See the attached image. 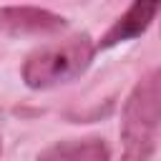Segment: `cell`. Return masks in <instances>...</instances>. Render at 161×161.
I'll use <instances>...</instances> for the list:
<instances>
[{
    "label": "cell",
    "instance_id": "obj_1",
    "mask_svg": "<svg viewBox=\"0 0 161 161\" xmlns=\"http://www.w3.org/2000/svg\"><path fill=\"white\" fill-rule=\"evenodd\" d=\"M161 123V70L151 68L131 91L121 116V161H151Z\"/></svg>",
    "mask_w": 161,
    "mask_h": 161
},
{
    "label": "cell",
    "instance_id": "obj_4",
    "mask_svg": "<svg viewBox=\"0 0 161 161\" xmlns=\"http://www.w3.org/2000/svg\"><path fill=\"white\" fill-rule=\"evenodd\" d=\"M158 10H161L158 3L136 0V3L106 30V35H103L101 43L96 45V50H98V48L106 50V48H113V45H118V43H126V40H133V38L143 35V33L148 30V25L153 23V18H156Z\"/></svg>",
    "mask_w": 161,
    "mask_h": 161
},
{
    "label": "cell",
    "instance_id": "obj_3",
    "mask_svg": "<svg viewBox=\"0 0 161 161\" xmlns=\"http://www.w3.org/2000/svg\"><path fill=\"white\" fill-rule=\"evenodd\" d=\"M65 28V18L45 8L8 5L0 8V30L8 35H53Z\"/></svg>",
    "mask_w": 161,
    "mask_h": 161
},
{
    "label": "cell",
    "instance_id": "obj_2",
    "mask_svg": "<svg viewBox=\"0 0 161 161\" xmlns=\"http://www.w3.org/2000/svg\"><path fill=\"white\" fill-rule=\"evenodd\" d=\"M93 55H96V43L91 40L88 33L70 35L60 43L33 50L25 58L20 75L25 86L33 91L55 88V86L70 83L78 75H83L88 65L93 63Z\"/></svg>",
    "mask_w": 161,
    "mask_h": 161
},
{
    "label": "cell",
    "instance_id": "obj_5",
    "mask_svg": "<svg viewBox=\"0 0 161 161\" xmlns=\"http://www.w3.org/2000/svg\"><path fill=\"white\" fill-rule=\"evenodd\" d=\"M35 161H111V148L103 138H68L38 153Z\"/></svg>",
    "mask_w": 161,
    "mask_h": 161
},
{
    "label": "cell",
    "instance_id": "obj_6",
    "mask_svg": "<svg viewBox=\"0 0 161 161\" xmlns=\"http://www.w3.org/2000/svg\"><path fill=\"white\" fill-rule=\"evenodd\" d=\"M0 153H3V141H0Z\"/></svg>",
    "mask_w": 161,
    "mask_h": 161
}]
</instances>
